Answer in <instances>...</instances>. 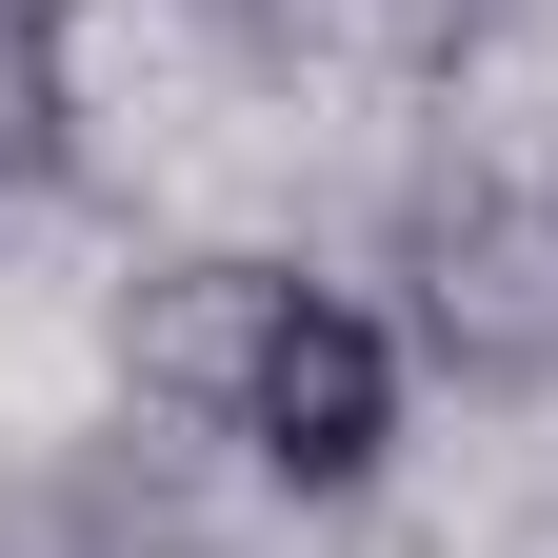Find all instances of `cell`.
Masks as SVG:
<instances>
[{
  "label": "cell",
  "mask_w": 558,
  "mask_h": 558,
  "mask_svg": "<svg viewBox=\"0 0 558 558\" xmlns=\"http://www.w3.org/2000/svg\"><path fill=\"white\" fill-rule=\"evenodd\" d=\"M220 21H240V40H300V0H220Z\"/></svg>",
  "instance_id": "5b68a950"
},
{
  "label": "cell",
  "mask_w": 558,
  "mask_h": 558,
  "mask_svg": "<svg viewBox=\"0 0 558 558\" xmlns=\"http://www.w3.org/2000/svg\"><path fill=\"white\" fill-rule=\"evenodd\" d=\"M379 300L418 339V379L459 399H558V100L399 160L379 199Z\"/></svg>",
  "instance_id": "6da1fadb"
},
{
  "label": "cell",
  "mask_w": 558,
  "mask_h": 558,
  "mask_svg": "<svg viewBox=\"0 0 558 558\" xmlns=\"http://www.w3.org/2000/svg\"><path fill=\"white\" fill-rule=\"evenodd\" d=\"M399 439H418V339H399V300L300 279L279 339H259V379H240V439H220V459L259 478V499L339 519V499H379V478H399Z\"/></svg>",
  "instance_id": "7a4b0ae2"
},
{
  "label": "cell",
  "mask_w": 558,
  "mask_h": 558,
  "mask_svg": "<svg viewBox=\"0 0 558 558\" xmlns=\"http://www.w3.org/2000/svg\"><path fill=\"white\" fill-rule=\"evenodd\" d=\"M300 279H319V259H279V240H180V259H140V279H120V399L160 418V439H240V379H259V339H279Z\"/></svg>",
  "instance_id": "3957f363"
},
{
  "label": "cell",
  "mask_w": 558,
  "mask_h": 558,
  "mask_svg": "<svg viewBox=\"0 0 558 558\" xmlns=\"http://www.w3.org/2000/svg\"><path fill=\"white\" fill-rule=\"evenodd\" d=\"M81 180V21L60 0H0V199Z\"/></svg>",
  "instance_id": "277c9868"
}]
</instances>
